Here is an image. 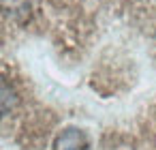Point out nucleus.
<instances>
[{
    "label": "nucleus",
    "mask_w": 156,
    "mask_h": 150,
    "mask_svg": "<svg viewBox=\"0 0 156 150\" xmlns=\"http://www.w3.org/2000/svg\"><path fill=\"white\" fill-rule=\"evenodd\" d=\"M54 150H90V144L81 129H64L56 137Z\"/></svg>",
    "instance_id": "f257e3e1"
},
{
    "label": "nucleus",
    "mask_w": 156,
    "mask_h": 150,
    "mask_svg": "<svg viewBox=\"0 0 156 150\" xmlns=\"http://www.w3.org/2000/svg\"><path fill=\"white\" fill-rule=\"evenodd\" d=\"M15 105H17V92H15V88L9 84L7 77L0 75V118H2L5 114H9Z\"/></svg>",
    "instance_id": "f03ea898"
}]
</instances>
